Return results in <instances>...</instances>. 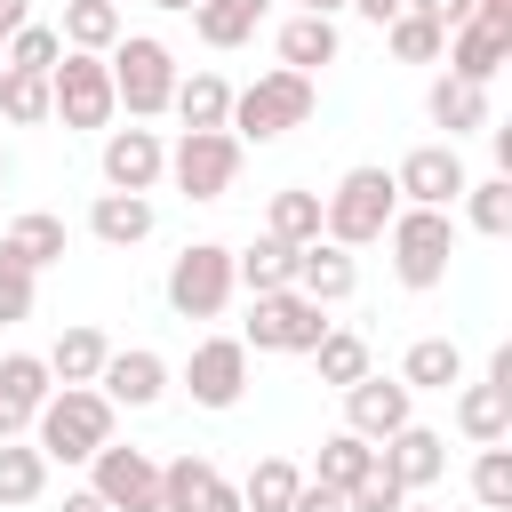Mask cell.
I'll list each match as a JSON object with an SVG mask.
<instances>
[{"label": "cell", "instance_id": "52", "mask_svg": "<svg viewBox=\"0 0 512 512\" xmlns=\"http://www.w3.org/2000/svg\"><path fill=\"white\" fill-rule=\"evenodd\" d=\"M400 512H440V504H424V496H408V504H400Z\"/></svg>", "mask_w": 512, "mask_h": 512}, {"label": "cell", "instance_id": "34", "mask_svg": "<svg viewBox=\"0 0 512 512\" xmlns=\"http://www.w3.org/2000/svg\"><path fill=\"white\" fill-rule=\"evenodd\" d=\"M368 472H376V440H360V432H328V440H320L312 480H328V488H360Z\"/></svg>", "mask_w": 512, "mask_h": 512}, {"label": "cell", "instance_id": "44", "mask_svg": "<svg viewBox=\"0 0 512 512\" xmlns=\"http://www.w3.org/2000/svg\"><path fill=\"white\" fill-rule=\"evenodd\" d=\"M288 512H352V504H344V488H328V480H312V472H304V480H296V496H288Z\"/></svg>", "mask_w": 512, "mask_h": 512}, {"label": "cell", "instance_id": "42", "mask_svg": "<svg viewBox=\"0 0 512 512\" xmlns=\"http://www.w3.org/2000/svg\"><path fill=\"white\" fill-rule=\"evenodd\" d=\"M32 288H40V272H24L16 256H0V328L32 320Z\"/></svg>", "mask_w": 512, "mask_h": 512}, {"label": "cell", "instance_id": "14", "mask_svg": "<svg viewBox=\"0 0 512 512\" xmlns=\"http://www.w3.org/2000/svg\"><path fill=\"white\" fill-rule=\"evenodd\" d=\"M376 464H384L408 496H424V488H440V480H448V440H440L432 424H416V416H408L392 440H376Z\"/></svg>", "mask_w": 512, "mask_h": 512}, {"label": "cell", "instance_id": "29", "mask_svg": "<svg viewBox=\"0 0 512 512\" xmlns=\"http://www.w3.org/2000/svg\"><path fill=\"white\" fill-rule=\"evenodd\" d=\"M336 16H288L280 24V64L288 72H320V64H336Z\"/></svg>", "mask_w": 512, "mask_h": 512}, {"label": "cell", "instance_id": "50", "mask_svg": "<svg viewBox=\"0 0 512 512\" xmlns=\"http://www.w3.org/2000/svg\"><path fill=\"white\" fill-rule=\"evenodd\" d=\"M344 0H296V16H336Z\"/></svg>", "mask_w": 512, "mask_h": 512}, {"label": "cell", "instance_id": "48", "mask_svg": "<svg viewBox=\"0 0 512 512\" xmlns=\"http://www.w3.org/2000/svg\"><path fill=\"white\" fill-rule=\"evenodd\" d=\"M16 24H32V0H0V40H8Z\"/></svg>", "mask_w": 512, "mask_h": 512}, {"label": "cell", "instance_id": "5", "mask_svg": "<svg viewBox=\"0 0 512 512\" xmlns=\"http://www.w3.org/2000/svg\"><path fill=\"white\" fill-rule=\"evenodd\" d=\"M104 64H112V96H120L128 120H160V112H168V96H176V48H168V40L120 32V40L104 48Z\"/></svg>", "mask_w": 512, "mask_h": 512}, {"label": "cell", "instance_id": "8", "mask_svg": "<svg viewBox=\"0 0 512 512\" xmlns=\"http://www.w3.org/2000/svg\"><path fill=\"white\" fill-rule=\"evenodd\" d=\"M328 328H336V320H328V304H312L304 288H264V296L248 304L240 344H248V352H312Z\"/></svg>", "mask_w": 512, "mask_h": 512}, {"label": "cell", "instance_id": "31", "mask_svg": "<svg viewBox=\"0 0 512 512\" xmlns=\"http://www.w3.org/2000/svg\"><path fill=\"white\" fill-rule=\"evenodd\" d=\"M264 8H272V0H200V8H192V32H200L208 48H240V40H256Z\"/></svg>", "mask_w": 512, "mask_h": 512}, {"label": "cell", "instance_id": "35", "mask_svg": "<svg viewBox=\"0 0 512 512\" xmlns=\"http://www.w3.org/2000/svg\"><path fill=\"white\" fill-rule=\"evenodd\" d=\"M384 48H392L400 64H440V48H448V24H432L424 8H400V16L384 24Z\"/></svg>", "mask_w": 512, "mask_h": 512}, {"label": "cell", "instance_id": "38", "mask_svg": "<svg viewBox=\"0 0 512 512\" xmlns=\"http://www.w3.org/2000/svg\"><path fill=\"white\" fill-rule=\"evenodd\" d=\"M208 480H216V464H208V456H192V448H184V456H168V464H160V512H192V504L208 496Z\"/></svg>", "mask_w": 512, "mask_h": 512}, {"label": "cell", "instance_id": "41", "mask_svg": "<svg viewBox=\"0 0 512 512\" xmlns=\"http://www.w3.org/2000/svg\"><path fill=\"white\" fill-rule=\"evenodd\" d=\"M472 496H480L488 512H512V448H504V440H488V448L472 456Z\"/></svg>", "mask_w": 512, "mask_h": 512}, {"label": "cell", "instance_id": "33", "mask_svg": "<svg viewBox=\"0 0 512 512\" xmlns=\"http://www.w3.org/2000/svg\"><path fill=\"white\" fill-rule=\"evenodd\" d=\"M304 360L320 368V384H336V392H344V384H360V376H368V336H360V328H328Z\"/></svg>", "mask_w": 512, "mask_h": 512}, {"label": "cell", "instance_id": "40", "mask_svg": "<svg viewBox=\"0 0 512 512\" xmlns=\"http://www.w3.org/2000/svg\"><path fill=\"white\" fill-rule=\"evenodd\" d=\"M64 56V40H56V24H16L8 40H0V64H16V72H48Z\"/></svg>", "mask_w": 512, "mask_h": 512}, {"label": "cell", "instance_id": "10", "mask_svg": "<svg viewBox=\"0 0 512 512\" xmlns=\"http://www.w3.org/2000/svg\"><path fill=\"white\" fill-rule=\"evenodd\" d=\"M464 184H472V168H464V152H456L448 136H440V144H416V152L392 168V192H400L408 208H456Z\"/></svg>", "mask_w": 512, "mask_h": 512}, {"label": "cell", "instance_id": "2", "mask_svg": "<svg viewBox=\"0 0 512 512\" xmlns=\"http://www.w3.org/2000/svg\"><path fill=\"white\" fill-rule=\"evenodd\" d=\"M104 440H112V400L96 384H56L40 400V416H32V448L48 464H88Z\"/></svg>", "mask_w": 512, "mask_h": 512}, {"label": "cell", "instance_id": "4", "mask_svg": "<svg viewBox=\"0 0 512 512\" xmlns=\"http://www.w3.org/2000/svg\"><path fill=\"white\" fill-rule=\"evenodd\" d=\"M384 248H392V280L400 288H440L448 280V256H456V208H392L384 224Z\"/></svg>", "mask_w": 512, "mask_h": 512}, {"label": "cell", "instance_id": "19", "mask_svg": "<svg viewBox=\"0 0 512 512\" xmlns=\"http://www.w3.org/2000/svg\"><path fill=\"white\" fill-rule=\"evenodd\" d=\"M296 288H304L312 304H344V296L360 288V256L336 248V240H304V248H296Z\"/></svg>", "mask_w": 512, "mask_h": 512}, {"label": "cell", "instance_id": "43", "mask_svg": "<svg viewBox=\"0 0 512 512\" xmlns=\"http://www.w3.org/2000/svg\"><path fill=\"white\" fill-rule=\"evenodd\" d=\"M344 504H352V512H400V504H408V488H400V480H392V472L376 464V472H368L360 488H344Z\"/></svg>", "mask_w": 512, "mask_h": 512}, {"label": "cell", "instance_id": "3", "mask_svg": "<svg viewBox=\"0 0 512 512\" xmlns=\"http://www.w3.org/2000/svg\"><path fill=\"white\" fill-rule=\"evenodd\" d=\"M400 192H392V168H344L336 192H320V240L336 248H376L384 224H392Z\"/></svg>", "mask_w": 512, "mask_h": 512}, {"label": "cell", "instance_id": "36", "mask_svg": "<svg viewBox=\"0 0 512 512\" xmlns=\"http://www.w3.org/2000/svg\"><path fill=\"white\" fill-rule=\"evenodd\" d=\"M264 232H272V240H288V248L320 240V192H304V184L272 192V208H264Z\"/></svg>", "mask_w": 512, "mask_h": 512}, {"label": "cell", "instance_id": "1", "mask_svg": "<svg viewBox=\"0 0 512 512\" xmlns=\"http://www.w3.org/2000/svg\"><path fill=\"white\" fill-rule=\"evenodd\" d=\"M320 112V88H312V72H288V64H272V72H256L248 88H232V136L240 144H272V136H288V128H304Z\"/></svg>", "mask_w": 512, "mask_h": 512}, {"label": "cell", "instance_id": "32", "mask_svg": "<svg viewBox=\"0 0 512 512\" xmlns=\"http://www.w3.org/2000/svg\"><path fill=\"white\" fill-rule=\"evenodd\" d=\"M456 208H464V224H472L480 240H504V232H512V176H472Z\"/></svg>", "mask_w": 512, "mask_h": 512}, {"label": "cell", "instance_id": "24", "mask_svg": "<svg viewBox=\"0 0 512 512\" xmlns=\"http://www.w3.org/2000/svg\"><path fill=\"white\" fill-rule=\"evenodd\" d=\"M168 112H176L184 128H224V120H232V80H224V72H176Z\"/></svg>", "mask_w": 512, "mask_h": 512}, {"label": "cell", "instance_id": "53", "mask_svg": "<svg viewBox=\"0 0 512 512\" xmlns=\"http://www.w3.org/2000/svg\"><path fill=\"white\" fill-rule=\"evenodd\" d=\"M8 168H16V160H8V144H0V184H8Z\"/></svg>", "mask_w": 512, "mask_h": 512}, {"label": "cell", "instance_id": "23", "mask_svg": "<svg viewBox=\"0 0 512 512\" xmlns=\"http://www.w3.org/2000/svg\"><path fill=\"white\" fill-rule=\"evenodd\" d=\"M400 384L408 392H456L464 384V344L456 336H416L408 360H400Z\"/></svg>", "mask_w": 512, "mask_h": 512}, {"label": "cell", "instance_id": "39", "mask_svg": "<svg viewBox=\"0 0 512 512\" xmlns=\"http://www.w3.org/2000/svg\"><path fill=\"white\" fill-rule=\"evenodd\" d=\"M296 480H304V472H296L288 456H264V464H256V472L240 480V512H288Z\"/></svg>", "mask_w": 512, "mask_h": 512}, {"label": "cell", "instance_id": "13", "mask_svg": "<svg viewBox=\"0 0 512 512\" xmlns=\"http://www.w3.org/2000/svg\"><path fill=\"white\" fill-rule=\"evenodd\" d=\"M416 416V392L400 384V376H360V384H344V432H360V440H392L400 424Z\"/></svg>", "mask_w": 512, "mask_h": 512}, {"label": "cell", "instance_id": "28", "mask_svg": "<svg viewBox=\"0 0 512 512\" xmlns=\"http://www.w3.org/2000/svg\"><path fill=\"white\" fill-rule=\"evenodd\" d=\"M48 496V456L32 440H0V512H24Z\"/></svg>", "mask_w": 512, "mask_h": 512}, {"label": "cell", "instance_id": "15", "mask_svg": "<svg viewBox=\"0 0 512 512\" xmlns=\"http://www.w3.org/2000/svg\"><path fill=\"white\" fill-rule=\"evenodd\" d=\"M168 176L160 128H104V192H152Z\"/></svg>", "mask_w": 512, "mask_h": 512}, {"label": "cell", "instance_id": "21", "mask_svg": "<svg viewBox=\"0 0 512 512\" xmlns=\"http://www.w3.org/2000/svg\"><path fill=\"white\" fill-rule=\"evenodd\" d=\"M152 192H96V208H88V232L104 240V248H136V240H152Z\"/></svg>", "mask_w": 512, "mask_h": 512}, {"label": "cell", "instance_id": "22", "mask_svg": "<svg viewBox=\"0 0 512 512\" xmlns=\"http://www.w3.org/2000/svg\"><path fill=\"white\" fill-rule=\"evenodd\" d=\"M424 112H432V128H448V144H456V136L488 128V88H480V80L440 72V80H432V96H424Z\"/></svg>", "mask_w": 512, "mask_h": 512}, {"label": "cell", "instance_id": "7", "mask_svg": "<svg viewBox=\"0 0 512 512\" xmlns=\"http://www.w3.org/2000/svg\"><path fill=\"white\" fill-rule=\"evenodd\" d=\"M232 296H240V272H232V248L224 240H192L168 264V312L176 320H224Z\"/></svg>", "mask_w": 512, "mask_h": 512}, {"label": "cell", "instance_id": "17", "mask_svg": "<svg viewBox=\"0 0 512 512\" xmlns=\"http://www.w3.org/2000/svg\"><path fill=\"white\" fill-rule=\"evenodd\" d=\"M440 56H448V72H456V80H480V88H488V80L512 64V24L464 16V24L448 32V48H440Z\"/></svg>", "mask_w": 512, "mask_h": 512}, {"label": "cell", "instance_id": "11", "mask_svg": "<svg viewBox=\"0 0 512 512\" xmlns=\"http://www.w3.org/2000/svg\"><path fill=\"white\" fill-rule=\"evenodd\" d=\"M184 392H192V408H240V392H248V344L240 336H200L192 344V360H184Z\"/></svg>", "mask_w": 512, "mask_h": 512}, {"label": "cell", "instance_id": "49", "mask_svg": "<svg viewBox=\"0 0 512 512\" xmlns=\"http://www.w3.org/2000/svg\"><path fill=\"white\" fill-rule=\"evenodd\" d=\"M64 512H112V504H104L96 488H72V496H64Z\"/></svg>", "mask_w": 512, "mask_h": 512}, {"label": "cell", "instance_id": "26", "mask_svg": "<svg viewBox=\"0 0 512 512\" xmlns=\"http://www.w3.org/2000/svg\"><path fill=\"white\" fill-rule=\"evenodd\" d=\"M104 352H112V336L80 320V328H64L40 360H48V376H56V384H96V376H104Z\"/></svg>", "mask_w": 512, "mask_h": 512}, {"label": "cell", "instance_id": "30", "mask_svg": "<svg viewBox=\"0 0 512 512\" xmlns=\"http://www.w3.org/2000/svg\"><path fill=\"white\" fill-rule=\"evenodd\" d=\"M120 32H128V24H120V0H64V24H56V40H64V48L104 56Z\"/></svg>", "mask_w": 512, "mask_h": 512}, {"label": "cell", "instance_id": "25", "mask_svg": "<svg viewBox=\"0 0 512 512\" xmlns=\"http://www.w3.org/2000/svg\"><path fill=\"white\" fill-rule=\"evenodd\" d=\"M0 256H16L24 272H48V264L64 256V216H48V208H24V216L0 232Z\"/></svg>", "mask_w": 512, "mask_h": 512}, {"label": "cell", "instance_id": "45", "mask_svg": "<svg viewBox=\"0 0 512 512\" xmlns=\"http://www.w3.org/2000/svg\"><path fill=\"white\" fill-rule=\"evenodd\" d=\"M192 512H240V488H232V480H224V472H216V480H208V496H200V504H192Z\"/></svg>", "mask_w": 512, "mask_h": 512}, {"label": "cell", "instance_id": "51", "mask_svg": "<svg viewBox=\"0 0 512 512\" xmlns=\"http://www.w3.org/2000/svg\"><path fill=\"white\" fill-rule=\"evenodd\" d=\"M152 8H168V16H192V8H200V0H152Z\"/></svg>", "mask_w": 512, "mask_h": 512}, {"label": "cell", "instance_id": "47", "mask_svg": "<svg viewBox=\"0 0 512 512\" xmlns=\"http://www.w3.org/2000/svg\"><path fill=\"white\" fill-rule=\"evenodd\" d=\"M344 8H360V16H368V24H376V32H384V24H392V16H400V8H408V0H344Z\"/></svg>", "mask_w": 512, "mask_h": 512}, {"label": "cell", "instance_id": "6", "mask_svg": "<svg viewBox=\"0 0 512 512\" xmlns=\"http://www.w3.org/2000/svg\"><path fill=\"white\" fill-rule=\"evenodd\" d=\"M112 112H120L112 64L88 56V48H64L48 64V120H64V128H112Z\"/></svg>", "mask_w": 512, "mask_h": 512}, {"label": "cell", "instance_id": "27", "mask_svg": "<svg viewBox=\"0 0 512 512\" xmlns=\"http://www.w3.org/2000/svg\"><path fill=\"white\" fill-rule=\"evenodd\" d=\"M232 272H240L248 296H264V288H296V248L272 240V232H256L248 248H232Z\"/></svg>", "mask_w": 512, "mask_h": 512}, {"label": "cell", "instance_id": "18", "mask_svg": "<svg viewBox=\"0 0 512 512\" xmlns=\"http://www.w3.org/2000/svg\"><path fill=\"white\" fill-rule=\"evenodd\" d=\"M96 392H104L112 408H152V400L168 392V360H160L152 344H128V352H104V376H96Z\"/></svg>", "mask_w": 512, "mask_h": 512}, {"label": "cell", "instance_id": "20", "mask_svg": "<svg viewBox=\"0 0 512 512\" xmlns=\"http://www.w3.org/2000/svg\"><path fill=\"white\" fill-rule=\"evenodd\" d=\"M456 432H464L472 448H488V440H512V384H496V376H480V384H456Z\"/></svg>", "mask_w": 512, "mask_h": 512}, {"label": "cell", "instance_id": "37", "mask_svg": "<svg viewBox=\"0 0 512 512\" xmlns=\"http://www.w3.org/2000/svg\"><path fill=\"white\" fill-rule=\"evenodd\" d=\"M0 120H8V128H40V120H48V72L0 64Z\"/></svg>", "mask_w": 512, "mask_h": 512}, {"label": "cell", "instance_id": "46", "mask_svg": "<svg viewBox=\"0 0 512 512\" xmlns=\"http://www.w3.org/2000/svg\"><path fill=\"white\" fill-rule=\"evenodd\" d=\"M408 8H424V16H432V24H448V32L472 16V0H408Z\"/></svg>", "mask_w": 512, "mask_h": 512}, {"label": "cell", "instance_id": "9", "mask_svg": "<svg viewBox=\"0 0 512 512\" xmlns=\"http://www.w3.org/2000/svg\"><path fill=\"white\" fill-rule=\"evenodd\" d=\"M168 184L184 200H224L240 184V136L232 128H184L168 144Z\"/></svg>", "mask_w": 512, "mask_h": 512}, {"label": "cell", "instance_id": "16", "mask_svg": "<svg viewBox=\"0 0 512 512\" xmlns=\"http://www.w3.org/2000/svg\"><path fill=\"white\" fill-rule=\"evenodd\" d=\"M48 392H56V376L40 352H0V440H24Z\"/></svg>", "mask_w": 512, "mask_h": 512}, {"label": "cell", "instance_id": "12", "mask_svg": "<svg viewBox=\"0 0 512 512\" xmlns=\"http://www.w3.org/2000/svg\"><path fill=\"white\" fill-rule=\"evenodd\" d=\"M88 488H96L112 512H160V464H152L144 448L104 440V448L88 456Z\"/></svg>", "mask_w": 512, "mask_h": 512}]
</instances>
